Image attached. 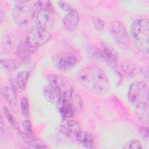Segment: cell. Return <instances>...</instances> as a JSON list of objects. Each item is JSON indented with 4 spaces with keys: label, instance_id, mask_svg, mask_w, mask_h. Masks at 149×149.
Segmentation results:
<instances>
[{
    "label": "cell",
    "instance_id": "1",
    "mask_svg": "<svg viewBox=\"0 0 149 149\" xmlns=\"http://www.w3.org/2000/svg\"><path fill=\"white\" fill-rule=\"evenodd\" d=\"M80 84L97 94H105L110 88L109 81L104 72L98 67L90 66L83 68L77 74Z\"/></svg>",
    "mask_w": 149,
    "mask_h": 149
},
{
    "label": "cell",
    "instance_id": "2",
    "mask_svg": "<svg viewBox=\"0 0 149 149\" xmlns=\"http://www.w3.org/2000/svg\"><path fill=\"white\" fill-rule=\"evenodd\" d=\"M56 105L61 115L65 119L72 118L83 108L81 97L73 90L63 93Z\"/></svg>",
    "mask_w": 149,
    "mask_h": 149
},
{
    "label": "cell",
    "instance_id": "3",
    "mask_svg": "<svg viewBox=\"0 0 149 149\" xmlns=\"http://www.w3.org/2000/svg\"><path fill=\"white\" fill-rule=\"evenodd\" d=\"M36 26L49 31L54 23V8L48 1H38L34 4Z\"/></svg>",
    "mask_w": 149,
    "mask_h": 149
},
{
    "label": "cell",
    "instance_id": "4",
    "mask_svg": "<svg viewBox=\"0 0 149 149\" xmlns=\"http://www.w3.org/2000/svg\"><path fill=\"white\" fill-rule=\"evenodd\" d=\"M131 34L136 48L140 52L147 54L149 47V22L148 19H138L131 27Z\"/></svg>",
    "mask_w": 149,
    "mask_h": 149
},
{
    "label": "cell",
    "instance_id": "5",
    "mask_svg": "<svg viewBox=\"0 0 149 149\" xmlns=\"http://www.w3.org/2000/svg\"><path fill=\"white\" fill-rule=\"evenodd\" d=\"M34 4H30L29 1L16 2L12 9V15L13 20L17 24L24 26L34 19Z\"/></svg>",
    "mask_w": 149,
    "mask_h": 149
},
{
    "label": "cell",
    "instance_id": "6",
    "mask_svg": "<svg viewBox=\"0 0 149 149\" xmlns=\"http://www.w3.org/2000/svg\"><path fill=\"white\" fill-rule=\"evenodd\" d=\"M148 87L141 81L132 83L128 91V99L134 107L148 104Z\"/></svg>",
    "mask_w": 149,
    "mask_h": 149
},
{
    "label": "cell",
    "instance_id": "7",
    "mask_svg": "<svg viewBox=\"0 0 149 149\" xmlns=\"http://www.w3.org/2000/svg\"><path fill=\"white\" fill-rule=\"evenodd\" d=\"M79 61L78 55L72 51L61 52L53 58L55 67L61 72H66L71 69Z\"/></svg>",
    "mask_w": 149,
    "mask_h": 149
},
{
    "label": "cell",
    "instance_id": "8",
    "mask_svg": "<svg viewBox=\"0 0 149 149\" xmlns=\"http://www.w3.org/2000/svg\"><path fill=\"white\" fill-rule=\"evenodd\" d=\"M109 31L116 42L120 47L127 48L131 42L130 37L124 24L120 21L114 20L110 23Z\"/></svg>",
    "mask_w": 149,
    "mask_h": 149
},
{
    "label": "cell",
    "instance_id": "9",
    "mask_svg": "<svg viewBox=\"0 0 149 149\" xmlns=\"http://www.w3.org/2000/svg\"><path fill=\"white\" fill-rule=\"evenodd\" d=\"M51 37L49 31L35 26L28 32L26 42L33 48L37 49L47 43Z\"/></svg>",
    "mask_w": 149,
    "mask_h": 149
},
{
    "label": "cell",
    "instance_id": "10",
    "mask_svg": "<svg viewBox=\"0 0 149 149\" xmlns=\"http://www.w3.org/2000/svg\"><path fill=\"white\" fill-rule=\"evenodd\" d=\"M48 84L58 87L62 92L65 93L73 90L69 80L63 76L59 74H51L48 77Z\"/></svg>",
    "mask_w": 149,
    "mask_h": 149
},
{
    "label": "cell",
    "instance_id": "11",
    "mask_svg": "<svg viewBox=\"0 0 149 149\" xmlns=\"http://www.w3.org/2000/svg\"><path fill=\"white\" fill-rule=\"evenodd\" d=\"M100 59L105 60L108 63L115 64L118 59V55L116 51L110 45L102 42L101 48H98Z\"/></svg>",
    "mask_w": 149,
    "mask_h": 149
},
{
    "label": "cell",
    "instance_id": "12",
    "mask_svg": "<svg viewBox=\"0 0 149 149\" xmlns=\"http://www.w3.org/2000/svg\"><path fill=\"white\" fill-rule=\"evenodd\" d=\"M60 130L68 136H76L81 130L80 124L74 120L65 119L61 123Z\"/></svg>",
    "mask_w": 149,
    "mask_h": 149
},
{
    "label": "cell",
    "instance_id": "13",
    "mask_svg": "<svg viewBox=\"0 0 149 149\" xmlns=\"http://www.w3.org/2000/svg\"><path fill=\"white\" fill-rule=\"evenodd\" d=\"M79 23V15L76 10L72 9L64 16L63 23L65 28L69 32L76 30Z\"/></svg>",
    "mask_w": 149,
    "mask_h": 149
},
{
    "label": "cell",
    "instance_id": "14",
    "mask_svg": "<svg viewBox=\"0 0 149 149\" xmlns=\"http://www.w3.org/2000/svg\"><path fill=\"white\" fill-rule=\"evenodd\" d=\"M36 49L30 46L26 41L20 44L16 48L15 54L20 62L23 63L27 62L30 61L32 54L35 52Z\"/></svg>",
    "mask_w": 149,
    "mask_h": 149
},
{
    "label": "cell",
    "instance_id": "15",
    "mask_svg": "<svg viewBox=\"0 0 149 149\" xmlns=\"http://www.w3.org/2000/svg\"><path fill=\"white\" fill-rule=\"evenodd\" d=\"M30 72L24 70L18 73L11 80L12 87L16 92H21L26 87L27 82L29 79Z\"/></svg>",
    "mask_w": 149,
    "mask_h": 149
},
{
    "label": "cell",
    "instance_id": "16",
    "mask_svg": "<svg viewBox=\"0 0 149 149\" xmlns=\"http://www.w3.org/2000/svg\"><path fill=\"white\" fill-rule=\"evenodd\" d=\"M43 94L48 101L56 104L62 95V92L58 87L48 84L44 87Z\"/></svg>",
    "mask_w": 149,
    "mask_h": 149
},
{
    "label": "cell",
    "instance_id": "17",
    "mask_svg": "<svg viewBox=\"0 0 149 149\" xmlns=\"http://www.w3.org/2000/svg\"><path fill=\"white\" fill-rule=\"evenodd\" d=\"M16 93L12 87H4L1 90L2 98L13 110L16 109L17 107Z\"/></svg>",
    "mask_w": 149,
    "mask_h": 149
},
{
    "label": "cell",
    "instance_id": "18",
    "mask_svg": "<svg viewBox=\"0 0 149 149\" xmlns=\"http://www.w3.org/2000/svg\"><path fill=\"white\" fill-rule=\"evenodd\" d=\"M75 137L77 140L85 147L95 148V140L92 134L81 130Z\"/></svg>",
    "mask_w": 149,
    "mask_h": 149
},
{
    "label": "cell",
    "instance_id": "19",
    "mask_svg": "<svg viewBox=\"0 0 149 149\" xmlns=\"http://www.w3.org/2000/svg\"><path fill=\"white\" fill-rule=\"evenodd\" d=\"M148 104H144L135 107V113L138 119L145 125L148 124Z\"/></svg>",
    "mask_w": 149,
    "mask_h": 149
},
{
    "label": "cell",
    "instance_id": "20",
    "mask_svg": "<svg viewBox=\"0 0 149 149\" xmlns=\"http://www.w3.org/2000/svg\"><path fill=\"white\" fill-rule=\"evenodd\" d=\"M1 63L5 68L10 71L16 70L20 66V62L14 59H1Z\"/></svg>",
    "mask_w": 149,
    "mask_h": 149
},
{
    "label": "cell",
    "instance_id": "21",
    "mask_svg": "<svg viewBox=\"0 0 149 149\" xmlns=\"http://www.w3.org/2000/svg\"><path fill=\"white\" fill-rule=\"evenodd\" d=\"M2 110H3V115L5 116V118L7 119V120L17 130H20L19 129V126L17 124V122H16V120H15V119L14 118V117L13 116V115L11 114V113L10 112L9 109L3 106L2 108Z\"/></svg>",
    "mask_w": 149,
    "mask_h": 149
},
{
    "label": "cell",
    "instance_id": "22",
    "mask_svg": "<svg viewBox=\"0 0 149 149\" xmlns=\"http://www.w3.org/2000/svg\"><path fill=\"white\" fill-rule=\"evenodd\" d=\"M20 108L22 115L25 118L29 116V103L26 97H23L20 101Z\"/></svg>",
    "mask_w": 149,
    "mask_h": 149
},
{
    "label": "cell",
    "instance_id": "23",
    "mask_svg": "<svg viewBox=\"0 0 149 149\" xmlns=\"http://www.w3.org/2000/svg\"><path fill=\"white\" fill-rule=\"evenodd\" d=\"M123 148H136L139 149L141 148V144L140 141H139L137 139H132L127 141L126 143L125 144L124 146L123 147Z\"/></svg>",
    "mask_w": 149,
    "mask_h": 149
},
{
    "label": "cell",
    "instance_id": "24",
    "mask_svg": "<svg viewBox=\"0 0 149 149\" xmlns=\"http://www.w3.org/2000/svg\"><path fill=\"white\" fill-rule=\"evenodd\" d=\"M93 24L95 29L100 31H101L104 30L105 27L104 22L100 18L94 17L93 19Z\"/></svg>",
    "mask_w": 149,
    "mask_h": 149
},
{
    "label": "cell",
    "instance_id": "25",
    "mask_svg": "<svg viewBox=\"0 0 149 149\" xmlns=\"http://www.w3.org/2000/svg\"><path fill=\"white\" fill-rule=\"evenodd\" d=\"M58 6L62 10L65 11H68V12L71 10L72 9H73L69 3H68L67 2L62 1L58 2Z\"/></svg>",
    "mask_w": 149,
    "mask_h": 149
},
{
    "label": "cell",
    "instance_id": "26",
    "mask_svg": "<svg viewBox=\"0 0 149 149\" xmlns=\"http://www.w3.org/2000/svg\"><path fill=\"white\" fill-rule=\"evenodd\" d=\"M23 127L26 132V133H29V134H32L33 131H32V127L31 126V124L30 122L27 120H24L23 122Z\"/></svg>",
    "mask_w": 149,
    "mask_h": 149
},
{
    "label": "cell",
    "instance_id": "27",
    "mask_svg": "<svg viewBox=\"0 0 149 149\" xmlns=\"http://www.w3.org/2000/svg\"><path fill=\"white\" fill-rule=\"evenodd\" d=\"M141 132L142 136L144 138H146L147 139L148 137V127H143L141 129Z\"/></svg>",
    "mask_w": 149,
    "mask_h": 149
},
{
    "label": "cell",
    "instance_id": "28",
    "mask_svg": "<svg viewBox=\"0 0 149 149\" xmlns=\"http://www.w3.org/2000/svg\"><path fill=\"white\" fill-rule=\"evenodd\" d=\"M3 17V12L2 9H1V10H0V19H1V23H2V22Z\"/></svg>",
    "mask_w": 149,
    "mask_h": 149
}]
</instances>
